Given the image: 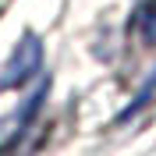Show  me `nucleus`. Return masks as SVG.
Wrapping results in <instances>:
<instances>
[{"instance_id": "2", "label": "nucleus", "mask_w": 156, "mask_h": 156, "mask_svg": "<svg viewBox=\"0 0 156 156\" xmlns=\"http://www.w3.org/2000/svg\"><path fill=\"white\" fill-rule=\"evenodd\" d=\"M135 36L142 46H156V0H142L135 11Z\"/></svg>"}, {"instance_id": "1", "label": "nucleus", "mask_w": 156, "mask_h": 156, "mask_svg": "<svg viewBox=\"0 0 156 156\" xmlns=\"http://www.w3.org/2000/svg\"><path fill=\"white\" fill-rule=\"evenodd\" d=\"M39 64H43V43H39L36 36H25L18 46H14L11 60L4 64V75H0V92L25 85V82L39 71Z\"/></svg>"}]
</instances>
